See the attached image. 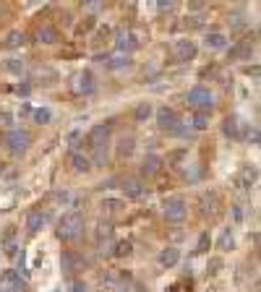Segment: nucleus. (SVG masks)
<instances>
[{"label": "nucleus", "instance_id": "1", "mask_svg": "<svg viewBox=\"0 0 261 292\" xmlns=\"http://www.w3.org/2000/svg\"><path fill=\"white\" fill-rule=\"evenodd\" d=\"M81 227H84V217L81 214H65L60 219V224H58V237L60 240H76V237L81 235Z\"/></svg>", "mask_w": 261, "mask_h": 292}, {"label": "nucleus", "instance_id": "2", "mask_svg": "<svg viewBox=\"0 0 261 292\" xmlns=\"http://www.w3.org/2000/svg\"><path fill=\"white\" fill-rule=\"evenodd\" d=\"M185 102H188L193 110H199V112H209L214 107V97L207 86H193L188 94H185Z\"/></svg>", "mask_w": 261, "mask_h": 292}, {"label": "nucleus", "instance_id": "3", "mask_svg": "<svg viewBox=\"0 0 261 292\" xmlns=\"http://www.w3.org/2000/svg\"><path fill=\"white\" fill-rule=\"evenodd\" d=\"M185 214H188V206H185V201L183 198H170L165 204V217H167V222H183Z\"/></svg>", "mask_w": 261, "mask_h": 292}, {"label": "nucleus", "instance_id": "4", "mask_svg": "<svg viewBox=\"0 0 261 292\" xmlns=\"http://www.w3.org/2000/svg\"><path fill=\"white\" fill-rule=\"evenodd\" d=\"M29 144H32V136L26 133V131L8 133V149H11L13 154H24L26 149H29Z\"/></svg>", "mask_w": 261, "mask_h": 292}, {"label": "nucleus", "instance_id": "5", "mask_svg": "<svg viewBox=\"0 0 261 292\" xmlns=\"http://www.w3.org/2000/svg\"><path fill=\"white\" fill-rule=\"evenodd\" d=\"M157 123H160V128H165V131H178L180 117H178V112H175V110L160 107V110H157Z\"/></svg>", "mask_w": 261, "mask_h": 292}, {"label": "nucleus", "instance_id": "6", "mask_svg": "<svg viewBox=\"0 0 261 292\" xmlns=\"http://www.w3.org/2000/svg\"><path fill=\"white\" fill-rule=\"evenodd\" d=\"M0 290L3 292H21L24 282H21V277H18L16 271H5L3 277H0Z\"/></svg>", "mask_w": 261, "mask_h": 292}, {"label": "nucleus", "instance_id": "7", "mask_svg": "<svg viewBox=\"0 0 261 292\" xmlns=\"http://www.w3.org/2000/svg\"><path fill=\"white\" fill-rule=\"evenodd\" d=\"M110 141V125H94L89 131V144L94 146V149H102Z\"/></svg>", "mask_w": 261, "mask_h": 292}, {"label": "nucleus", "instance_id": "8", "mask_svg": "<svg viewBox=\"0 0 261 292\" xmlns=\"http://www.w3.org/2000/svg\"><path fill=\"white\" fill-rule=\"evenodd\" d=\"M175 58L178 60H193L196 58V44L191 42V39H178L175 42Z\"/></svg>", "mask_w": 261, "mask_h": 292}, {"label": "nucleus", "instance_id": "9", "mask_svg": "<svg viewBox=\"0 0 261 292\" xmlns=\"http://www.w3.org/2000/svg\"><path fill=\"white\" fill-rule=\"evenodd\" d=\"M42 224H44V214L42 212H29V214H26V230H29L32 235L40 232Z\"/></svg>", "mask_w": 261, "mask_h": 292}, {"label": "nucleus", "instance_id": "10", "mask_svg": "<svg viewBox=\"0 0 261 292\" xmlns=\"http://www.w3.org/2000/svg\"><path fill=\"white\" fill-rule=\"evenodd\" d=\"M251 52H254V44L251 42H240L235 47L230 50V60H243V58H251Z\"/></svg>", "mask_w": 261, "mask_h": 292}, {"label": "nucleus", "instance_id": "11", "mask_svg": "<svg viewBox=\"0 0 261 292\" xmlns=\"http://www.w3.org/2000/svg\"><path fill=\"white\" fill-rule=\"evenodd\" d=\"M160 167H162V159L157 157V154H149V157L144 159L141 172H144V175H157V172H160Z\"/></svg>", "mask_w": 261, "mask_h": 292}, {"label": "nucleus", "instance_id": "12", "mask_svg": "<svg viewBox=\"0 0 261 292\" xmlns=\"http://www.w3.org/2000/svg\"><path fill=\"white\" fill-rule=\"evenodd\" d=\"M63 269L65 271H76V269H81V258L73 251H63Z\"/></svg>", "mask_w": 261, "mask_h": 292}, {"label": "nucleus", "instance_id": "13", "mask_svg": "<svg viewBox=\"0 0 261 292\" xmlns=\"http://www.w3.org/2000/svg\"><path fill=\"white\" fill-rule=\"evenodd\" d=\"M123 190H126V196H130V198H138L144 193V185L138 182L136 178H128V180H123Z\"/></svg>", "mask_w": 261, "mask_h": 292}, {"label": "nucleus", "instance_id": "14", "mask_svg": "<svg viewBox=\"0 0 261 292\" xmlns=\"http://www.w3.org/2000/svg\"><path fill=\"white\" fill-rule=\"evenodd\" d=\"M178 261H180V251L178 248H167V251L160 253V263H162V266H167V269L175 266Z\"/></svg>", "mask_w": 261, "mask_h": 292}, {"label": "nucleus", "instance_id": "15", "mask_svg": "<svg viewBox=\"0 0 261 292\" xmlns=\"http://www.w3.org/2000/svg\"><path fill=\"white\" fill-rule=\"evenodd\" d=\"M16 235H18V230L11 224V227H5V232H3V248H5V253H13L16 251Z\"/></svg>", "mask_w": 261, "mask_h": 292}, {"label": "nucleus", "instance_id": "16", "mask_svg": "<svg viewBox=\"0 0 261 292\" xmlns=\"http://www.w3.org/2000/svg\"><path fill=\"white\" fill-rule=\"evenodd\" d=\"M207 47H212V50H225L227 47V36L225 34H217V32L209 34L207 36Z\"/></svg>", "mask_w": 261, "mask_h": 292}, {"label": "nucleus", "instance_id": "17", "mask_svg": "<svg viewBox=\"0 0 261 292\" xmlns=\"http://www.w3.org/2000/svg\"><path fill=\"white\" fill-rule=\"evenodd\" d=\"M79 89L81 91H94V78H91V73L89 71H84V73H79Z\"/></svg>", "mask_w": 261, "mask_h": 292}, {"label": "nucleus", "instance_id": "18", "mask_svg": "<svg viewBox=\"0 0 261 292\" xmlns=\"http://www.w3.org/2000/svg\"><path fill=\"white\" fill-rule=\"evenodd\" d=\"M118 47H120V50H136V47H138V39H136L133 34H120Z\"/></svg>", "mask_w": 261, "mask_h": 292}, {"label": "nucleus", "instance_id": "19", "mask_svg": "<svg viewBox=\"0 0 261 292\" xmlns=\"http://www.w3.org/2000/svg\"><path fill=\"white\" fill-rule=\"evenodd\" d=\"M222 131H225V136H230V139H238V117H225Z\"/></svg>", "mask_w": 261, "mask_h": 292}, {"label": "nucleus", "instance_id": "20", "mask_svg": "<svg viewBox=\"0 0 261 292\" xmlns=\"http://www.w3.org/2000/svg\"><path fill=\"white\" fill-rule=\"evenodd\" d=\"M71 162H73V170H76V172H87V170L91 167V162H89L87 157H81V154H73Z\"/></svg>", "mask_w": 261, "mask_h": 292}, {"label": "nucleus", "instance_id": "21", "mask_svg": "<svg viewBox=\"0 0 261 292\" xmlns=\"http://www.w3.org/2000/svg\"><path fill=\"white\" fill-rule=\"evenodd\" d=\"M40 42H47V44L58 42V32L52 26H44V29H40Z\"/></svg>", "mask_w": 261, "mask_h": 292}, {"label": "nucleus", "instance_id": "22", "mask_svg": "<svg viewBox=\"0 0 261 292\" xmlns=\"http://www.w3.org/2000/svg\"><path fill=\"white\" fill-rule=\"evenodd\" d=\"M149 115H152V105H149V102H141V105L136 107V120H138V123L146 120Z\"/></svg>", "mask_w": 261, "mask_h": 292}, {"label": "nucleus", "instance_id": "23", "mask_svg": "<svg viewBox=\"0 0 261 292\" xmlns=\"http://www.w3.org/2000/svg\"><path fill=\"white\" fill-rule=\"evenodd\" d=\"M193 125L199 128V131H204V128L209 125V112H196L193 115Z\"/></svg>", "mask_w": 261, "mask_h": 292}, {"label": "nucleus", "instance_id": "24", "mask_svg": "<svg viewBox=\"0 0 261 292\" xmlns=\"http://www.w3.org/2000/svg\"><path fill=\"white\" fill-rule=\"evenodd\" d=\"M50 117H52V112H50V110H47V107H42V110H37V112H34V120H37V123H40V125H44V123H50Z\"/></svg>", "mask_w": 261, "mask_h": 292}, {"label": "nucleus", "instance_id": "25", "mask_svg": "<svg viewBox=\"0 0 261 292\" xmlns=\"http://www.w3.org/2000/svg\"><path fill=\"white\" fill-rule=\"evenodd\" d=\"M8 47H18V44H24V34L21 32H11L8 34V39H5Z\"/></svg>", "mask_w": 261, "mask_h": 292}, {"label": "nucleus", "instance_id": "26", "mask_svg": "<svg viewBox=\"0 0 261 292\" xmlns=\"http://www.w3.org/2000/svg\"><path fill=\"white\" fill-rule=\"evenodd\" d=\"M230 248H232V235H230V230H225L219 237V251H230Z\"/></svg>", "mask_w": 261, "mask_h": 292}, {"label": "nucleus", "instance_id": "27", "mask_svg": "<svg viewBox=\"0 0 261 292\" xmlns=\"http://www.w3.org/2000/svg\"><path fill=\"white\" fill-rule=\"evenodd\" d=\"M120 157H128V154L130 151H133V139H123V141H120Z\"/></svg>", "mask_w": 261, "mask_h": 292}, {"label": "nucleus", "instance_id": "28", "mask_svg": "<svg viewBox=\"0 0 261 292\" xmlns=\"http://www.w3.org/2000/svg\"><path fill=\"white\" fill-rule=\"evenodd\" d=\"M207 245H209V232H204L201 237H199V245H196V251H207Z\"/></svg>", "mask_w": 261, "mask_h": 292}, {"label": "nucleus", "instance_id": "29", "mask_svg": "<svg viewBox=\"0 0 261 292\" xmlns=\"http://www.w3.org/2000/svg\"><path fill=\"white\" fill-rule=\"evenodd\" d=\"M128 253H130V243L126 240V243H120V245H118V251H115V256H128Z\"/></svg>", "mask_w": 261, "mask_h": 292}, {"label": "nucleus", "instance_id": "30", "mask_svg": "<svg viewBox=\"0 0 261 292\" xmlns=\"http://www.w3.org/2000/svg\"><path fill=\"white\" fill-rule=\"evenodd\" d=\"M8 71H11V73H21V71H24V63L11 60V63H8Z\"/></svg>", "mask_w": 261, "mask_h": 292}, {"label": "nucleus", "instance_id": "31", "mask_svg": "<svg viewBox=\"0 0 261 292\" xmlns=\"http://www.w3.org/2000/svg\"><path fill=\"white\" fill-rule=\"evenodd\" d=\"M128 58H115V63H110V68H123V66H128Z\"/></svg>", "mask_w": 261, "mask_h": 292}, {"label": "nucleus", "instance_id": "32", "mask_svg": "<svg viewBox=\"0 0 261 292\" xmlns=\"http://www.w3.org/2000/svg\"><path fill=\"white\" fill-rule=\"evenodd\" d=\"M73 292H87V285H84V282H76V285H73Z\"/></svg>", "mask_w": 261, "mask_h": 292}, {"label": "nucleus", "instance_id": "33", "mask_svg": "<svg viewBox=\"0 0 261 292\" xmlns=\"http://www.w3.org/2000/svg\"><path fill=\"white\" fill-rule=\"evenodd\" d=\"M118 292H123V290H118ZM126 292H128V290H126Z\"/></svg>", "mask_w": 261, "mask_h": 292}]
</instances>
